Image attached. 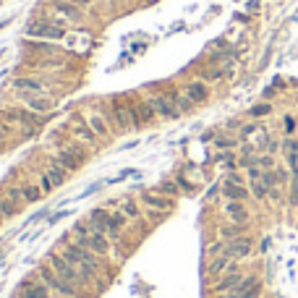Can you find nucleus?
<instances>
[{"instance_id":"25","label":"nucleus","mask_w":298,"mask_h":298,"mask_svg":"<svg viewBox=\"0 0 298 298\" xmlns=\"http://www.w3.org/2000/svg\"><path fill=\"white\" fill-rule=\"evenodd\" d=\"M21 194H24V201H37V199L45 196L42 188H39V183H24V186H21Z\"/></svg>"},{"instance_id":"29","label":"nucleus","mask_w":298,"mask_h":298,"mask_svg":"<svg viewBox=\"0 0 298 298\" xmlns=\"http://www.w3.org/2000/svg\"><path fill=\"white\" fill-rule=\"evenodd\" d=\"M267 113H270V105H257L251 110V115H267Z\"/></svg>"},{"instance_id":"23","label":"nucleus","mask_w":298,"mask_h":298,"mask_svg":"<svg viewBox=\"0 0 298 298\" xmlns=\"http://www.w3.org/2000/svg\"><path fill=\"white\" fill-rule=\"evenodd\" d=\"M45 173H47V178L53 181V186L58 188V186H60L63 181H66V173H68V170H66V167H60L58 162H50V167H47Z\"/></svg>"},{"instance_id":"4","label":"nucleus","mask_w":298,"mask_h":298,"mask_svg":"<svg viewBox=\"0 0 298 298\" xmlns=\"http://www.w3.org/2000/svg\"><path fill=\"white\" fill-rule=\"evenodd\" d=\"M110 123H113V131L115 134H129L134 131V123H131V115H129V105L123 100H110Z\"/></svg>"},{"instance_id":"28","label":"nucleus","mask_w":298,"mask_h":298,"mask_svg":"<svg viewBox=\"0 0 298 298\" xmlns=\"http://www.w3.org/2000/svg\"><path fill=\"white\" fill-rule=\"evenodd\" d=\"M39 188H42V194H53L55 191V186H53L50 178H47V173H39Z\"/></svg>"},{"instance_id":"10","label":"nucleus","mask_w":298,"mask_h":298,"mask_svg":"<svg viewBox=\"0 0 298 298\" xmlns=\"http://www.w3.org/2000/svg\"><path fill=\"white\" fill-rule=\"evenodd\" d=\"M16 94H19V100L24 102V107L31 110V113H39V115L50 113V100L42 97V94H31V92H16Z\"/></svg>"},{"instance_id":"22","label":"nucleus","mask_w":298,"mask_h":298,"mask_svg":"<svg viewBox=\"0 0 298 298\" xmlns=\"http://www.w3.org/2000/svg\"><path fill=\"white\" fill-rule=\"evenodd\" d=\"M241 233H243V225L228 223V225H223V228H220V238H223V243H228V241L241 238Z\"/></svg>"},{"instance_id":"30","label":"nucleus","mask_w":298,"mask_h":298,"mask_svg":"<svg viewBox=\"0 0 298 298\" xmlns=\"http://www.w3.org/2000/svg\"><path fill=\"white\" fill-rule=\"evenodd\" d=\"M68 3H73L78 8H87V6H92V0H68Z\"/></svg>"},{"instance_id":"2","label":"nucleus","mask_w":298,"mask_h":298,"mask_svg":"<svg viewBox=\"0 0 298 298\" xmlns=\"http://www.w3.org/2000/svg\"><path fill=\"white\" fill-rule=\"evenodd\" d=\"M53 162H58L60 167H66L68 173L78 170V165L84 162V144L81 141H73V144H68V147H60L53 154Z\"/></svg>"},{"instance_id":"27","label":"nucleus","mask_w":298,"mask_h":298,"mask_svg":"<svg viewBox=\"0 0 298 298\" xmlns=\"http://www.w3.org/2000/svg\"><path fill=\"white\" fill-rule=\"evenodd\" d=\"M160 194H165V196H178V181H165V183L160 186Z\"/></svg>"},{"instance_id":"8","label":"nucleus","mask_w":298,"mask_h":298,"mask_svg":"<svg viewBox=\"0 0 298 298\" xmlns=\"http://www.w3.org/2000/svg\"><path fill=\"white\" fill-rule=\"evenodd\" d=\"M149 105H152V110H154L160 118H178V115H181L170 94H152V97H149Z\"/></svg>"},{"instance_id":"17","label":"nucleus","mask_w":298,"mask_h":298,"mask_svg":"<svg viewBox=\"0 0 298 298\" xmlns=\"http://www.w3.org/2000/svg\"><path fill=\"white\" fill-rule=\"evenodd\" d=\"M225 251H228L233 259H243V257L251 254V241L241 235V238H235V241H228L225 243Z\"/></svg>"},{"instance_id":"14","label":"nucleus","mask_w":298,"mask_h":298,"mask_svg":"<svg viewBox=\"0 0 298 298\" xmlns=\"http://www.w3.org/2000/svg\"><path fill=\"white\" fill-rule=\"evenodd\" d=\"M225 217L230 220V223H235V225H246L248 223V212H246V204L243 201H228L225 199Z\"/></svg>"},{"instance_id":"24","label":"nucleus","mask_w":298,"mask_h":298,"mask_svg":"<svg viewBox=\"0 0 298 298\" xmlns=\"http://www.w3.org/2000/svg\"><path fill=\"white\" fill-rule=\"evenodd\" d=\"M170 97H173V102H176L178 113H188V110L194 107V102L188 100V94H186V92H170Z\"/></svg>"},{"instance_id":"26","label":"nucleus","mask_w":298,"mask_h":298,"mask_svg":"<svg viewBox=\"0 0 298 298\" xmlns=\"http://www.w3.org/2000/svg\"><path fill=\"white\" fill-rule=\"evenodd\" d=\"M0 215H3V217L19 215V201H13L11 196H0Z\"/></svg>"},{"instance_id":"1","label":"nucleus","mask_w":298,"mask_h":298,"mask_svg":"<svg viewBox=\"0 0 298 298\" xmlns=\"http://www.w3.org/2000/svg\"><path fill=\"white\" fill-rule=\"evenodd\" d=\"M39 280L45 282V285L47 288H50L55 295H63V298H87L81 290H78L76 285H73V282H68L66 277H60L55 270H53V267L50 264H45V267H39Z\"/></svg>"},{"instance_id":"3","label":"nucleus","mask_w":298,"mask_h":298,"mask_svg":"<svg viewBox=\"0 0 298 298\" xmlns=\"http://www.w3.org/2000/svg\"><path fill=\"white\" fill-rule=\"evenodd\" d=\"M29 37H37V39H63L66 31H63V24H58L55 19H39V21H31L26 29Z\"/></svg>"},{"instance_id":"5","label":"nucleus","mask_w":298,"mask_h":298,"mask_svg":"<svg viewBox=\"0 0 298 298\" xmlns=\"http://www.w3.org/2000/svg\"><path fill=\"white\" fill-rule=\"evenodd\" d=\"M3 118L11 125H16V129H24V131L39 129V125H42V115L39 113H31V110H16V107H11V110H3Z\"/></svg>"},{"instance_id":"18","label":"nucleus","mask_w":298,"mask_h":298,"mask_svg":"<svg viewBox=\"0 0 298 298\" xmlns=\"http://www.w3.org/2000/svg\"><path fill=\"white\" fill-rule=\"evenodd\" d=\"M139 201L144 204L147 209H160V212H165L167 207H170V201H167V196H162V194H149V191H144V194H139Z\"/></svg>"},{"instance_id":"15","label":"nucleus","mask_w":298,"mask_h":298,"mask_svg":"<svg viewBox=\"0 0 298 298\" xmlns=\"http://www.w3.org/2000/svg\"><path fill=\"white\" fill-rule=\"evenodd\" d=\"M183 92L188 94V100H191L194 105H201L204 100H207V97H209V89H207V81H201V78H199V81H188Z\"/></svg>"},{"instance_id":"16","label":"nucleus","mask_w":298,"mask_h":298,"mask_svg":"<svg viewBox=\"0 0 298 298\" xmlns=\"http://www.w3.org/2000/svg\"><path fill=\"white\" fill-rule=\"evenodd\" d=\"M248 194H251V191H248L243 183H233V181H225V183H223V196H225L228 201H246Z\"/></svg>"},{"instance_id":"20","label":"nucleus","mask_w":298,"mask_h":298,"mask_svg":"<svg viewBox=\"0 0 298 298\" xmlns=\"http://www.w3.org/2000/svg\"><path fill=\"white\" fill-rule=\"evenodd\" d=\"M87 220L94 228V233H107V223H110V212L107 209H92Z\"/></svg>"},{"instance_id":"13","label":"nucleus","mask_w":298,"mask_h":298,"mask_svg":"<svg viewBox=\"0 0 298 298\" xmlns=\"http://www.w3.org/2000/svg\"><path fill=\"white\" fill-rule=\"evenodd\" d=\"M13 89L16 92H31V94H47V84L37 76H21L13 81Z\"/></svg>"},{"instance_id":"31","label":"nucleus","mask_w":298,"mask_h":298,"mask_svg":"<svg viewBox=\"0 0 298 298\" xmlns=\"http://www.w3.org/2000/svg\"><path fill=\"white\" fill-rule=\"evenodd\" d=\"M0 217H3V215H0Z\"/></svg>"},{"instance_id":"12","label":"nucleus","mask_w":298,"mask_h":298,"mask_svg":"<svg viewBox=\"0 0 298 298\" xmlns=\"http://www.w3.org/2000/svg\"><path fill=\"white\" fill-rule=\"evenodd\" d=\"M113 238H110L107 233H92L89 235V243H87V248H92L94 254H100V257H110L113 254Z\"/></svg>"},{"instance_id":"11","label":"nucleus","mask_w":298,"mask_h":298,"mask_svg":"<svg viewBox=\"0 0 298 298\" xmlns=\"http://www.w3.org/2000/svg\"><path fill=\"white\" fill-rule=\"evenodd\" d=\"M87 120L92 125V131L97 136H107L110 134V120H107V110L105 107H94L87 113Z\"/></svg>"},{"instance_id":"6","label":"nucleus","mask_w":298,"mask_h":298,"mask_svg":"<svg viewBox=\"0 0 298 298\" xmlns=\"http://www.w3.org/2000/svg\"><path fill=\"white\" fill-rule=\"evenodd\" d=\"M71 139H73V141H81L84 147H94L100 136L92 131V125H89L87 115H76L73 123H71Z\"/></svg>"},{"instance_id":"7","label":"nucleus","mask_w":298,"mask_h":298,"mask_svg":"<svg viewBox=\"0 0 298 298\" xmlns=\"http://www.w3.org/2000/svg\"><path fill=\"white\" fill-rule=\"evenodd\" d=\"M50 19H55V21L63 24V26H66V24H73V21L81 19V8L73 6V3H68V0H55Z\"/></svg>"},{"instance_id":"9","label":"nucleus","mask_w":298,"mask_h":298,"mask_svg":"<svg viewBox=\"0 0 298 298\" xmlns=\"http://www.w3.org/2000/svg\"><path fill=\"white\" fill-rule=\"evenodd\" d=\"M129 115H131L134 129H141V125L152 123V118H154L157 113L152 110V105H149V100H147V102H134V105H129Z\"/></svg>"},{"instance_id":"21","label":"nucleus","mask_w":298,"mask_h":298,"mask_svg":"<svg viewBox=\"0 0 298 298\" xmlns=\"http://www.w3.org/2000/svg\"><path fill=\"white\" fill-rule=\"evenodd\" d=\"M118 209L129 217V220H139L141 217V209H139V204H136V199H120L118 201Z\"/></svg>"},{"instance_id":"19","label":"nucleus","mask_w":298,"mask_h":298,"mask_svg":"<svg viewBox=\"0 0 298 298\" xmlns=\"http://www.w3.org/2000/svg\"><path fill=\"white\" fill-rule=\"evenodd\" d=\"M125 223H129V217H125L120 209L110 212V223H107V235L113 241H120V228H125Z\"/></svg>"}]
</instances>
